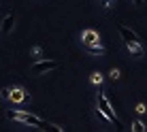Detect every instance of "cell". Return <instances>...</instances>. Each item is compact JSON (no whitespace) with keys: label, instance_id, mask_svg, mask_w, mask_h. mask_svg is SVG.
I'll return each mask as SVG.
<instances>
[{"label":"cell","instance_id":"4","mask_svg":"<svg viewBox=\"0 0 147 132\" xmlns=\"http://www.w3.org/2000/svg\"><path fill=\"white\" fill-rule=\"evenodd\" d=\"M81 43L83 45H100V36L94 30H85V32L81 34Z\"/></svg>","mask_w":147,"mask_h":132},{"label":"cell","instance_id":"1","mask_svg":"<svg viewBox=\"0 0 147 132\" xmlns=\"http://www.w3.org/2000/svg\"><path fill=\"white\" fill-rule=\"evenodd\" d=\"M7 119L22 121V124H26V126H32V128H43V130H45V126H47L40 117L28 113V111H7Z\"/></svg>","mask_w":147,"mask_h":132},{"label":"cell","instance_id":"14","mask_svg":"<svg viewBox=\"0 0 147 132\" xmlns=\"http://www.w3.org/2000/svg\"><path fill=\"white\" fill-rule=\"evenodd\" d=\"M132 2L136 4V7H141V4H143V2H145V0H132Z\"/></svg>","mask_w":147,"mask_h":132},{"label":"cell","instance_id":"12","mask_svg":"<svg viewBox=\"0 0 147 132\" xmlns=\"http://www.w3.org/2000/svg\"><path fill=\"white\" fill-rule=\"evenodd\" d=\"M92 81H94V83H102V75H100V73H94V75H92Z\"/></svg>","mask_w":147,"mask_h":132},{"label":"cell","instance_id":"9","mask_svg":"<svg viewBox=\"0 0 147 132\" xmlns=\"http://www.w3.org/2000/svg\"><path fill=\"white\" fill-rule=\"evenodd\" d=\"M85 49H88V53H92V55H105L102 45H85Z\"/></svg>","mask_w":147,"mask_h":132},{"label":"cell","instance_id":"5","mask_svg":"<svg viewBox=\"0 0 147 132\" xmlns=\"http://www.w3.org/2000/svg\"><path fill=\"white\" fill-rule=\"evenodd\" d=\"M126 47H128V51L134 55V58H143L145 55V49L141 47L139 40H130V43H126Z\"/></svg>","mask_w":147,"mask_h":132},{"label":"cell","instance_id":"13","mask_svg":"<svg viewBox=\"0 0 147 132\" xmlns=\"http://www.w3.org/2000/svg\"><path fill=\"white\" fill-rule=\"evenodd\" d=\"M111 77H113V79H119V70L113 68V70H111Z\"/></svg>","mask_w":147,"mask_h":132},{"label":"cell","instance_id":"6","mask_svg":"<svg viewBox=\"0 0 147 132\" xmlns=\"http://www.w3.org/2000/svg\"><path fill=\"white\" fill-rule=\"evenodd\" d=\"M119 36L124 38V43H130V40H139V36H136L134 30L126 28V26H119Z\"/></svg>","mask_w":147,"mask_h":132},{"label":"cell","instance_id":"3","mask_svg":"<svg viewBox=\"0 0 147 132\" xmlns=\"http://www.w3.org/2000/svg\"><path fill=\"white\" fill-rule=\"evenodd\" d=\"M58 68V62L55 60H38V62L32 64V75H45L49 70Z\"/></svg>","mask_w":147,"mask_h":132},{"label":"cell","instance_id":"2","mask_svg":"<svg viewBox=\"0 0 147 132\" xmlns=\"http://www.w3.org/2000/svg\"><path fill=\"white\" fill-rule=\"evenodd\" d=\"M98 109L107 115V119L111 121V124H115V128H121V121L115 117V111H113V106H111L109 98H107L105 94H98Z\"/></svg>","mask_w":147,"mask_h":132},{"label":"cell","instance_id":"8","mask_svg":"<svg viewBox=\"0 0 147 132\" xmlns=\"http://www.w3.org/2000/svg\"><path fill=\"white\" fill-rule=\"evenodd\" d=\"M13 26H15V15L9 13L7 17L2 19V34H11L13 32Z\"/></svg>","mask_w":147,"mask_h":132},{"label":"cell","instance_id":"7","mask_svg":"<svg viewBox=\"0 0 147 132\" xmlns=\"http://www.w3.org/2000/svg\"><path fill=\"white\" fill-rule=\"evenodd\" d=\"M13 102H24V100H28V94L24 92V88H11V98Z\"/></svg>","mask_w":147,"mask_h":132},{"label":"cell","instance_id":"10","mask_svg":"<svg viewBox=\"0 0 147 132\" xmlns=\"http://www.w3.org/2000/svg\"><path fill=\"white\" fill-rule=\"evenodd\" d=\"M132 130H134V132H143V130H145L143 121H139V119H136V121H132Z\"/></svg>","mask_w":147,"mask_h":132},{"label":"cell","instance_id":"11","mask_svg":"<svg viewBox=\"0 0 147 132\" xmlns=\"http://www.w3.org/2000/svg\"><path fill=\"white\" fill-rule=\"evenodd\" d=\"M0 96H2V100H9L11 98V88H4L2 92H0Z\"/></svg>","mask_w":147,"mask_h":132}]
</instances>
